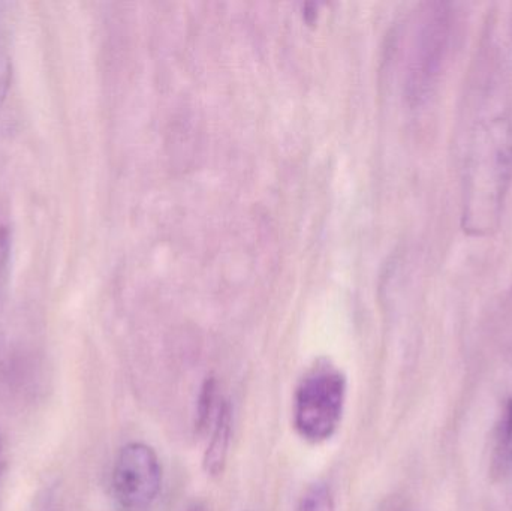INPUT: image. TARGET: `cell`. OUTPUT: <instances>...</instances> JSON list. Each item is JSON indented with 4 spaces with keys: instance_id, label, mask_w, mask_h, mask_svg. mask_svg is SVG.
Instances as JSON below:
<instances>
[{
    "instance_id": "obj_4",
    "label": "cell",
    "mask_w": 512,
    "mask_h": 511,
    "mask_svg": "<svg viewBox=\"0 0 512 511\" xmlns=\"http://www.w3.org/2000/svg\"><path fill=\"white\" fill-rule=\"evenodd\" d=\"M162 485V467L152 447L131 443L120 450L113 471L114 497L128 511L149 509Z\"/></svg>"
},
{
    "instance_id": "obj_3",
    "label": "cell",
    "mask_w": 512,
    "mask_h": 511,
    "mask_svg": "<svg viewBox=\"0 0 512 511\" xmlns=\"http://www.w3.org/2000/svg\"><path fill=\"white\" fill-rule=\"evenodd\" d=\"M454 18L448 3H430L418 24L408 69V96L421 105L439 86L453 42Z\"/></svg>"
},
{
    "instance_id": "obj_7",
    "label": "cell",
    "mask_w": 512,
    "mask_h": 511,
    "mask_svg": "<svg viewBox=\"0 0 512 511\" xmlns=\"http://www.w3.org/2000/svg\"><path fill=\"white\" fill-rule=\"evenodd\" d=\"M496 464L502 470L512 467V399L508 401L507 413H505L501 435H499L498 449H496Z\"/></svg>"
},
{
    "instance_id": "obj_1",
    "label": "cell",
    "mask_w": 512,
    "mask_h": 511,
    "mask_svg": "<svg viewBox=\"0 0 512 511\" xmlns=\"http://www.w3.org/2000/svg\"><path fill=\"white\" fill-rule=\"evenodd\" d=\"M511 182L512 107L493 74L478 96L466 138L462 213L465 233L484 237L499 227Z\"/></svg>"
},
{
    "instance_id": "obj_2",
    "label": "cell",
    "mask_w": 512,
    "mask_h": 511,
    "mask_svg": "<svg viewBox=\"0 0 512 511\" xmlns=\"http://www.w3.org/2000/svg\"><path fill=\"white\" fill-rule=\"evenodd\" d=\"M346 377L331 363L319 362L301 378L294 398V426L312 444L330 440L342 422Z\"/></svg>"
},
{
    "instance_id": "obj_6",
    "label": "cell",
    "mask_w": 512,
    "mask_h": 511,
    "mask_svg": "<svg viewBox=\"0 0 512 511\" xmlns=\"http://www.w3.org/2000/svg\"><path fill=\"white\" fill-rule=\"evenodd\" d=\"M295 511H336L330 488L324 483L310 486L298 501Z\"/></svg>"
},
{
    "instance_id": "obj_8",
    "label": "cell",
    "mask_w": 512,
    "mask_h": 511,
    "mask_svg": "<svg viewBox=\"0 0 512 511\" xmlns=\"http://www.w3.org/2000/svg\"><path fill=\"white\" fill-rule=\"evenodd\" d=\"M216 398V381L215 378H207L201 387L200 396H198L197 408V428H207V423L210 422V414L213 413V405H215Z\"/></svg>"
},
{
    "instance_id": "obj_10",
    "label": "cell",
    "mask_w": 512,
    "mask_h": 511,
    "mask_svg": "<svg viewBox=\"0 0 512 511\" xmlns=\"http://www.w3.org/2000/svg\"><path fill=\"white\" fill-rule=\"evenodd\" d=\"M189 511H204V510L201 509V507H194V509H191Z\"/></svg>"
},
{
    "instance_id": "obj_5",
    "label": "cell",
    "mask_w": 512,
    "mask_h": 511,
    "mask_svg": "<svg viewBox=\"0 0 512 511\" xmlns=\"http://www.w3.org/2000/svg\"><path fill=\"white\" fill-rule=\"evenodd\" d=\"M231 426H233V410L230 402H222L215 420L212 438L204 455V470L210 476H221L227 465L228 449H230Z\"/></svg>"
},
{
    "instance_id": "obj_11",
    "label": "cell",
    "mask_w": 512,
    "mask_h": 511,
    "mask_svg": "<svg viewBox=\"0 0 512 511\" xmlns=\"http://www.w3.org/2000/svg\"><path fill=\"white\" fill-rule=\"evenodd\" d=\"M45 511H50V510H45Z\"/></svg>"
},
{
    "instance_id": "obj_9",
    "label": "cell",
    "mask_w": 512,
    "mask_h": 511,
    "mask_svg": "<svg viewBox=\"0 0 512 511\" xmlns=\"http://www.w3.org/2000/svg\"><path fill=\"white\" fill-rule=\"evenodd\" d=\"M11 75V60L6 54L0 53V107L5 102L6 95H8L9 86H11Z\"/></svg>"
}]
</instances>
